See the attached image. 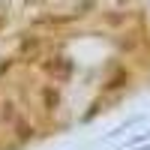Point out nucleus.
Here are the masks:
<instances>
[{"mask_svg":"<svg viewBox=\"0 0 150 150\" xmlns=\"http://www.w3.org/2000/svg\"><path fill=\"white\" fill-rule=\"evenodd\" d=\"M12 135H15V144L21 147V144H27V141L36 138V126H33L27 117H18L15 123H12Z\"/></svg>","mask_w":150,"mask_h":150,"instance_id":"1","label":"nucleus"},{"mask_svg":"<svg viewBox=\"0 0 150 150\" xmlns=\"http://www.w3.org/2000/svg\"><path fill=\"white\" fill-rule=\"evenodd\" d=\"M39 99H42V108L48 111V114H54V111L60 108V87L45 84L42 90H39Z\"/></svg>","mask_w":150,"mask_h":150,"instance_id":"2","label":"nucleus"},{"mask_svg":"<svg viewBox=\"0 0 150 150\" xmlns=\"http://www.w3.org/2000/svg\"><path fill=\"white\" fill-rule=\"evenodd\" d=\"M45 72H51L54 78L66 81L69 75H72V63H69L66 57H51V63H45Z\"/></svg>","mask_w":150,"mask_h":150,"instance_id":"3","label":"nucleus"},{"mask_svg":"<svg viewBox=\"0 0 150 150\" xmlns=\"http://www.w3.org/2000/svg\"><path fill=\"white\" fill-rule=\"evenodd\" d=\"M21 114H18V105L12 102V99H3L0 102V123H6V126H12Z\"/></svg>","mask_w":150,"mask_h":150,"instance_id":"4","label":"nucleus"},{"mask_svg":"<svg viewBox=\"0 0 150 150\" xmlns=\"http://www.w3.org/2000/svg\"><path fill=\"white\" fill-rule=\"evenodd\" d=\"M39 45H42V39H39V36H27V39H21V42H18V54L39 51Z\"/></svg>","mask_w":150,"mask_h":150,"instance_id":"5","label":"nucleus"},{"mask_svg":"<svg viewBox=\"0 0 150 150\" xmlns=\"http://www.w3.org/2000/svg\"><path fill=\"white\" fill-rule=\"evenodd\" d=\"M123 81H126V72L120 69V72H117V75H114V78H111L105 87H108V90H117V87H123Z\"/></svg>","mask_w":150,"mask_h":150,"instance_id":"6","label":"nucleus"},{"mask_svg":"<svg viewBox=\"0 0 150 150\" xmlns=\"http://www.w3.org/2000/svg\"><path fill=\"white\" fill-rule=\"evenodd\" d=\"M0 150H18V144H6V147H0Z\"/></svg>","mask_w":150,"mask_h":150,"instance_id":"7","label":"nucleus"},{"mask_svg":"<svg viewBox=\"0 0 150 150\" xmlns=\"http://www.w3.org/2000/svg\"><path fill=\"white\" fill-rule=\"evenodd\" d=\"M0 27H3V18H0Z\"/></svg>","mask_w":150,"mask_h":150,"instance_id":"8","label":"nucleus"},{"mask_svg":"<svg viewBox=\"0 0 150 150\" xmlns=\"http://www.w3.org/2000/svg\"><path fill=\"white\" fill-rule=\"evenodd\" d=\"M0 102H3V99H0Z\"/></svg>","mask_w":150,"mask_h":150,"instance_id":"9","label":"nucleus"}]
</instances>
